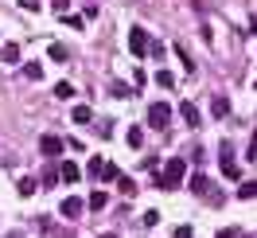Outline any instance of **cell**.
Listing matches in <instances>:
<instances>
[{
    "mask_svg": "<svg viewBox=\"0 0 257 238\" xmlns=\"http://www.w3.org/2000/svg\"><path fill=\"white\" fill-rule=\"evenodd\" d=\"M183 176H187V160H168V164H164V172L156 176V184H160L164 191H176L179 184H183Z\"/></svg>",
    "mask_w": 257,
    "mask_h": 238,
    "instance_id": "cell-1",
    "label": "cell"
},
{
    "mask_svg": "<svg viewBox=\"0 0 257 238\" xmlns=\"http://www.w3.org/2000/svg\"><path fill=\"white\" fill-rule=\"evenodd\" d=\"M168 121H172V106H168V102H152V106H148V125L164 129Z\"/></svg>",
    "mask_w": 257,
    "mask_h": 238,
    "instance_id": "cell-2",
    "label": "cell"
},
{
    "mask_svg": "<svg viewBox=\"0 0 257 238\" xmlns=\"http://www.w3.org/2000/svg\"><path fill=\"white\" fill-rule=\"evenodd\" d=\"M128 51L133 55H148V32L145 28H128Z\"/></svg>",
    "mask_w": 257,
    "mask_h": 238,
    "instance_id": "cell-3",
    "label": "cell"
},
{
    "mask_svg": "<svg viewBox=\"0 0 257 238\" xmlns=\"http://www.w3.org/2000/svg\"><path fill=\"white\" fill-rule=\"evenodd\" d=\"M39 152H43V156H59V152H63V137H55V133L39 137Z\"/></svg>",
    "mask_w": 257,
    "mask_h": 238,
    "instance_id": "cell-4",
    "label": "cell"
},
{
    "mask_svg": "<svg viewBox=\"0 0 257 238\" xmlns=\"http://www.w3.org/2000/svg\"><path fill=\"white\" fill-rule=\"evenodd\" d=\"M82 211H86V203H82L78 195H70V199H63V215H66V219H78Z\"/></svg>",
    "mask_w": 257,
    "mask_h": 238,
    "instance_id": "cell-5",
    "label": "cell"
},
{
    "mask_svg": "<svg viewBox=\"0 0 257 238\" xmlns=\"http://www.w3.org/2000/svg\"><path fill=\"white\" fill-rule=\"evenodd\" d=\"M59 176H63L66 184H74V180H78V176H82V168H78V164H74V160H63V164H59Z\"/></svg>",
    "mask_w": 257,
    "mask_h": 238,
    "instance_id": "cell-6",
    "label": "cell"
},
{
    "mask_svg": "<svg viewBox=\"0 0 257 238\" xmlns=\"http://www.w3.org/2000/svg\"><path fill=\"white\" fill-rule=\"evenodd\" d=\"M16 191H20V195H24V199H32L35 191H39V184H35L32 176H20V180H16Z\"/></svg>",
    "mask_w": 257,
    "mask_h": 238,
    "instance_id": "cell-7",
    "label": "cell"
},
{
    "mask_svg": "<svg viewBox=\"0 0 257 238\" xmlns=\"http://www.w3.org/2000/svg\"><path fill=\"white\" fill-rule=\"evenodd\" d=\"M187 188H191L195 195H207V191H210V180H207V176H203V172H195V176H191V184H187Z\"/></svg>",
    "mask_w": 257,
    "mask_h": 238,
    "instance_id": "cell-8",
    "label": "cell"
},
{
    "mask_svg": "<svg viewBox=\"0 0 257 238\" xmlns=\"http://www.w3.org/2000/svg\"><path fill=\"white\" fill-rule=\"evenodd\" d=\"M125 141H128V148H141V144H145V129H141V125H133Z\"/></svg>",
    "mask_w": 257,
    "mask_h": 238,
    "instance_id": "cell-9",
    "label": "cell"
},
{
    "mask_svg": "<svg viewBox=\"0 0 257 238\" xmlns=\"http://www.w3.org/2000/svg\"><path fill=\"white\" fill-rule=\"evenodd\" d=\"M0 59H4V63H20V47L16 43H4V47H0Z\"/></svg>",
    "mask_w": 257,
    "mask_h": 238,
    "instance_id": "cell-10",
    "label": "cell"
},
{
    "mask_svg": "<svg viewBox=\"0 0 257 238\" xmlns=\"http://www.w3.org/2000/svg\"><path fill=\"white\" fill-rule=\"evenodd\" d=\"M47 55L55 59V63H66V59H70V51H66L63 43H51V47H47Z\"/></svg>",
    "mask_w": 257,
    "mask_h": 238,
    "instance_id": "cell-11",
    "label": "cell"
},
{
    "mask_svg": "<svg viewBox=\"0 0 257 238\" xmlns=\"http://www.w3.org/2000/svg\"><path fill=\"white\" fill-rule=\"evenodd\" d=\"M70 117H74L78 125H86V121L94 117V110H90V106H74V110H70Z\"/></svg>",
    "mask_w": 257,
    "mask_h": 238,
    "instance_id": "cell-12",
    "label": "cell"
},
{
    "mask_svg": "<svg viewBox=\"0 0 257 238\" xmlns=\"http://www.w3.org/2000/svg\"><path fill=\"white\" fill-rule=\"evenodd\" d=\"M179 113H183V121H187V125H199V121H203V117H199V110H195V106H179Z\"/></svg>",
    "mask_w": 257,
    "mask_h": 238,
    "instance_id": "cell-13",
    "label": "cell"
},
{
    "mask_svg": "<svg viewBox=\"0 0 257 238\" xmlns=\"http://www.w3.org/2000/svg\"><path fill=\"white\" fill-rule=\"evenodd\" d=\"M210 113H214V117H226V113H230V102H226V98H214V102H210Z\"/></svg>",
    "mask_w": 257,
    "mask_h": 238,
    "instance_id": "cell-14",
    "label": "cell"
},
{
    "mask_svg": "<svg viewBox=\"0 0 257 238\" xmlns=\"http://www.w3.org/2000/svg\"><path fill=\"white\" fill-rule=\"evenodd\" d=\"M105 203H109V195H105V191H94V195L86 199V207H94V211H101Z\"/></svg>",
    "mask_w": 257,
    "mask_h": 238,
    "instance_id": "cell-15",
    "label": "cell"
},
{
    "mask_svg": "<svg viewBox=\"0 0 257 238\" xmlns=\"http://www.w3.org/2000/svg\"><path fill=\"white\" fill-rule=\"evenodd\" d=\"M24 78L39 82V78H43V63H28V66H24Z\"/></svg>",
    "mask_w": 257,
    "mask_h": 238,
    "instance_id": "cell-16",
    "label": "cell"
},
{
    "mask_svg": "<svg viewBox=\"0 0 257 238\" xmlns=\"http://www.w3.org/2000/svg\"><path fill=\"white\" fill-rule=\"evenodd\" d=\"M222 176H226V180H241V168H238V164H234L230 156H226V164H222Z\"/></svg>",
    "mask_w": 257,
    "mask_h": 238,
    "instance_id": "cell-17",
    "label": "cell"
},
{
    "mask_svg": "<svg viewBox=\"0 0 257 238\" xmlns=\"http://www.w3.org/2000/svg\"><path fill=\"white\" fill-rule=\"evenodd\" d=\"M238 199H257V184L253 180H245V184L238 188Z\"/></svg>",
    "mask_w": 257,
    "mask_h": 238,
    "instance_id": "cell-18",
    "label": "cell"
},
{
    "mask_svg": "<svg viewBox=\"0 0 257 238\" xmlns=\"http://www.w3.org/2000/svg\"><path fill=\"white\" fill-rule=\"evenodd\" d=\"M101 180H121V172H117V164H109V160H105V164H101Z\"/></svg>",
    "mask_w": 257,
    "mask_h": 238,
    "instance_id": "cell-19",
    "label": "cell"
},
{
    "mask_svg": "<svg viewBox=\"0 0 257 238\" xmlns=\"http://www.w3.org/2000/svg\"><path fill=\"white\" fill-rule=\"evenodd\" d=\"M214 238H249V234H245L241 226H226V230H218Z\"/></svg>",
    "mask_w": 257,
    "mask_h": 238,
    "instance_id": "cell-20",
    "label": "cell"
},
{
    "mask_svg": "<svg viewBox=\"0 0 257 238\" xmlns=\"http://www.w3.org/2000/svg\"><path fill=\"white\" fill-rule=\"evenodd\" d=\"M117 188H121V195H137V184H133L128 176H121V180H117Z\"/></svg>",
    "mask_w": 257,
    "mask_h": 238,
    "instance_id": "cell-21",
    "label": "cell"
},
{
    "mask_svg": "<svg viewBox=\"0 0 257 238\" xmlns=\"http://www.w3.org/2000/svg\"><path fill=\"white\" fill-rule=\"evenodd\" d=\"M156 82H160V86H176V74H172V70H156Z\"/></svg>",
    "mask_w": 257,
    "mask_h": 238,
    "instance_id": "cell-22",
    "label": "cell"
},
{
    "mask_svg": "<svg viewBox=\"0 0 257 238\" xmlns=\"http://www.w3.org/2000/svg\"><path fill=\"white\" fill-rule=\"evenodd\" d=\"M55 98H74V86H70V82H59V86H55Z\"/></svg>",
    "mask_w": 257,
    "mask_h": 238,
    "instance_id": "cell-23",
    "label": "cell"
},
{
    "mask_svg": "<svg viewBox=\"0 0 257 238\" xmlns=\"http://www.w3.org/2000/svg\"><path fill=\"white\" fill-rule=\"evenodd\" d=\"M43 184H47V188H55V184H59V168H47V176H43Z\"/></svg>",
    "mask_w": 257,
    "mask_h": 238,
    "instance_id": "cell-24",
    "label": "cell"
},
{
    "mask_svg": "<svg viewBox=\"0 0 257 238\" xmlns=\"http://www.w3.org/2000/svg\"><path fill=\"white\" fill-rule=\"evenodd\" d=\"M160 222V211H145V226H156Z\"/></svg>",
    "mask_w": 257,
    "mask_h": 238,
    "instance_id": "cell-25",
    "label": "cell"
},
{
    "mask_svg": "<svg viewBox=\"0 0 257 238\" xmlns=\"http://www.w3.org/2000/svg\"><path fill=\"white\" fill-rule=\"evenodd\" d=\"M20 8L24 12H39V0H20Z\"/></svg>",
    "mask_w": 257,
    "mask_h": 238,
    "instance_id": "cell-26",
    "label": "cell"
},
{
    "mask_svg": "<svg viewBox=\"0 0 257 238\" xmlns=\"http://www.w3.org/2000/svg\"><path fill=\"white\" fill-rule=\"evenodd\" d=\"M172 238H191V226H176V230H172Z\"/></svg>",
    "mask_w": 257,
    "mask_h": 238,
    "instance_id": "cell-27",
    "label": "cell"
},
{
    "mask_svg": "<svg viewBox=\"0 0 257 238\" xmlns=\"http://www.w3.org/2000/svg\"><path fill=\"white\" fill-rule=\"evenodd\" d=\"M66 4H70V0H55V12H59V16L66 12Z\"/></svg>",
    "mask_w": 257,
    "mask_h": 238,
    "instance_id": "cell-28",
    "label": "cell"
},
{
    "mask_svg": "<svg viewBox=\"0 0 257 238\" xmlns=\"http://www.w3.org/2000/svg\"><path fill=\"white\" fill-rule=\"evenodd\" d=\"M4 238H24V234H4Z\"/></svg>",
    "mask_w": 257,
    "mask_h": 238,
    "instance_id": "cell-29",
    "label": "cell"
},
{
    "mask_svg": "<svg viewBox=\"0 0 257 238\" xmlns=\"http://www.w3.org/2000/svg\"><path fill=\"white\" fill-rule=\"evenodd\" d=\"M101 238H121V234H101Z\"/></svg>",
    "mask_w": 257,
    "mask_h": 238,
    "instance_id": "cell-30",
    "label": "cell"
}]
</instances>
